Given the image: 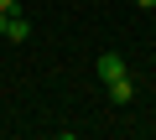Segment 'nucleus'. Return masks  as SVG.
<instances>
[{"label":"nucleus","instance_id":"2","mask_svg":"<svg viewBox=\"0 0 156 140\" xmlns=\"http://www.w3.org/2000/svg\"><path fill=\"white\" fill-rule=\"evenodd\" d=\"M104 88H109V99H115V104H130V99H135V78H130V73H120V78H109Z\"/></svg>","mask_w":156,"mask_h":140},{"label":"nucleus","instance_id":"3","mask_svg":"<svg viewBox=\"0 0 156 140\" xmlns=\"http://www.w3.org/2000/svg\"><path fill=\"white\" fill-rule=\"evenodd\" d=\"M26 36H31V21H26V16L16 11V16L5 21V42H26Z\"/></svg>","mask_w":156,"mask_h":140},{"label":"nucleus","instance_id":"1","mask_svg":"<svg viewBox=\"0 0 156 140\" xmlns=\"http://www.w3.org/2000/svg\"><path fill=\"white\" fill-rule=\"evenodd\" d=\"M94 73H99V83H109V78H120V73H130V67H125V57H120V52H104V57L94 62Z\"/></svg>","mask_w":156,"mask_h":140},{"label":"nucleus","instance_id":"5","mask_svg":"<svg viewBox=\"0 0 156 140\" xmlns=\"http://www.w3.org/2000/svg\"><path fill=\"white\" fill-rule=\"evenodd\" d=\"M135 5H140V11H156V0H135Z\"/></svg>","mask_w":156,"mask_h":140},{"label":"nucleus","instance_id":"4","mask_svg":"<svg viewBox=\"0 0 156 140\" xmlns=\"http://www.w3.org/2000/svg\"><path fill=\"white\" fill-rule=\"evenodd\" d=\"M0 11H21V0H0Z\"/></svg>","mask_w":156,"mask_h":140}]
</instances>
